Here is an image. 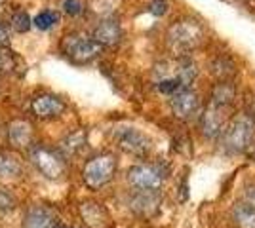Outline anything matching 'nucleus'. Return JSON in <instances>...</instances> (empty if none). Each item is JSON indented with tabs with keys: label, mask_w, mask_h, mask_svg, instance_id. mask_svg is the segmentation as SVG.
<instances>
[{
	"label": "nucleus",
	"mask_w": 255,
	"mask_h": 228,
	"mask_svg": "<svg viewBox=\"0 0 255 228\" xmlns=\"http://www.w3.org/2000/svg\"><path fill=\"white\" fill-rule=\"evenodd\" d=\"M154 76L158 91L171 97L173 93L189 87V84L196 78V65L187 57H181L175 61H164L156 67Z\"/></svg>",
	"instance_id": "nucleus-1"
},
{
	"label": "nucleus",
	"mask_w": 255,
	"mask_h": 228,
	"mask_svg": "<svg viewBox=\"0 0 255 228\" xmlns=\"http://www.w3.org/2000/svg\"><path fill=\"white\" fill-rule=\"evenodd\" d=\"M255 124L250 116H240L233 120L223 130V149L231 154H240L250 149L254 143Z\"/></svg>",
	"instance_id": "nucleus-2"
},
{
	"label": "nucleus",
	"mask_w": 255,
	"mask_h": 228,
	"mask_svg": "<svg viewBox=\"0 0 255 228\" xmlns=\"http://www.w3.org/2000/svg\"><path fill=\"white\" fill-rule=\"evenodd\" d=\"M117 173V158L113 154H97L84 165V183L92 190H99L105 186Z\"/></svg>",
	"instance_id": "nucleus-3"
},
{
	"label": "nucleus",
	"mask_w": 255,
	"mask_h": 228,
	"mask_svg": "<svg viewBox=\"0 0 255 228\" xmlns=\"http://www.w3.org/2000/svg\"><path fill=\"white\" fill-rule=\"evenodd\" d=\"M204 36L202 27L192 19H183V21H177L168 33V42H170V48H173L175 52H189L194 46H198L200 40Z\"/></svg>",
	"instance_id": "nucleus-4"
},
{
	"label": "nucleus",
	"mask_w": 255,
	"mask_h": 228,
	"mask_svg": "<svg viewBox=\"0 0 255 228\" xmlns=\"http://www.w3.org/2000/svg\"><path fill=\"white\" fill-rule=\"evenodd\" d=\"M31 162L46 179L57 181L65 175L63 156L52 149H46L42 145H34L31 149Z\"/></svg>",
	"instance_id": "nucleus-5"
},
{
	"label": "nucleus",
	"mask_w": 255,
	"mask_h": 228,
	"mask_svg": "<svg viewBox=\"0 0 255 228\" xmlns=\"http://www.w3.org/2000/svg\"><path fill=\"white\" fill-rule=\"evenodd\" d=\"M166 171L158 163H139L133 165L128 173V181L135 190H158Z\"/></svg>",
	"instance_id": "nucleus-6"
},
{
	"label": "nucleus",
	"mask_w": 255,
	"mask_h": 228,
	"mask_svg": "<svg viewBox=\"0 0 255 228\" xmlns=\"http://www.w3.org/2000/svg\"><path fill=\"white\" fill-rule=\"evenodd\" d=\"M63 52L76 63H88L101 54V46L84 34H71L63 42Z\"/></svg>",
	"instance_id": "nucleus-7"
},
{
	"label": "nucleus",
	"mask_w": 255,
	"mask_h": 228,
	"mask_svg": "<svg viewBox=\"0 0 255 228\" xmlns=\"http://www.w3.org/2000/svg\"><path fill=\"white\" fill-rule=\"evenodd\" d=\"M115 139H117L118 147L122 151L135 154V156H143L150 149L149 137L139 130H135V128H120V130L115 131Z\"/></svg>",
	"instance_id": "nucleus-8"
},
{
	"label": "nucleus",
	"mask_w": 255,
	"mask_h": 228,
	"mask_svg": "<svg viewBox=\"0 0 255 228\" xmlns=\"http://www.w3.org/2000/svg\"><path fill=\"white\" fill-rule=\"evenodd\" d=\"M200 107L198 95L192 91L191 87H185L177 93L171 95V109L179 118H191L196 114V110Z\"/></svg>",
	"instance_id": "nucleus-9"
},
{
	"label": "nucleus",
	"mask_w": 255,
	"mask_h": 228,
	"mask_svg": "<svg viewBox=\"0 0 255 228\" xmlns=\"http://www.w3.org/2000/svg\"><path fill=\"white\" fill-rule=\"evenodd\" d=\"M229 105H221L217 101H212L210 107L206 110V114L202 116V131L208 137H217L219 133H223L225 126V109Z\"/></svg>",
	"instance_id": "nucleus-10"
},
{
	"label": "nucleus",
	"mask_w": 255,
	"mask_h": 228,
	"mask_svg": "<svg viewBox=\"0 0 255 228\" xmlns=\"http://www.w3.org/2000/svg\"><path fill=\"white\" fill-rule=\"evenodd\" d=\"M31 110L34 116L38 118H57L59 114H63L65 103L57 95L46 93V95H38L31 103Z\"/></svg>",
	"instance_id": "nucleus-11"
},
{
	"label": "nucleus",
	"mask_w": 255,
	"mask_h": 228,
	"mask_svg": "<svg viewBox=\"0 0 255 228\" xmlns=\"http://www.w3.org/2000/svg\"><path fill=\"white\" fill-rule=\"evenodd\" d=\"M23 228H57V215L50 207L34 206L27 211Z\"/></svg>",
	"instance_id": "nucleus-12"
},
{
	"label": "nucleus",
	"mask_w": 255,
	"mask_h": 228,
	"mask_svg": "<svg viewBox=\"0 0 255 228\" xmlns=\"http://www.w3.org/2000/svg\"><path fill=\"white\" fill-rule=\"evenodd\" d=\"M92 38L101 48L103 46H115L122 38V27H120V23L117 19H103V21H99L96 25Z\"/></svg>",
	"instance_id": "nucleus-13"
},
{
	"label": "nucleus",
	"mask_w": 255,
	"mask_h": 228,
	"mask_svg": "<svg viewBox=\"0 0 255 228\" xmlns=\"http://www.w3.org/2000/svg\"><path fill=\"white\" fill-rule=\"evenodd\" d=\"M158 202V190H137V194L131 198V207L139 215H150Z\"/></svg>",
	"instance_id": "nucleus-14"
},
{
	"label": "nucleus",
	"mask_w": 255,
	"mask_h": 228,
	"mask_svg": "<svg viewBox=\"0 0 255 228\" xmlns=\"http://www.w3.org/2000/svg\"><path fill=\"white\" fill-rule=\"evenodd\" d=\"M31 135H32V128L29 122L25 120H15L8 126V141L21 149V147H27L31 143Z\"/></svg>",
	"instance_id": "nucleus-15"
},
{
	"label": "nucleus",
	"mask_w": 255,
	"mask_h": 228,
	"mask_svg": "<svg viewBox=\"0 0 255 228\" xmlns=\"http://www.w3.org/2000/svg\"><path fill=\"white\" fill-rule=\"evenodd\" d=\"M84 145H86V131L78 130V131L69 133L63 141H61V151H63L67 156H73V154H76L80 149H84Z\"/></svg>",
	"instance_id": "nucleus-16"
},
{
	"label": "nucleus",
	"mask_w": 255,
	"mask_h": 228,
	"mask_svg": "<svg viewBox=\"0 0 255 228\" xmlns=\"http://www.w3.org/2000/svg\"><path fill=\"white\" fill-rule=\"evenodd\" d=\"M234 221L242 228H255V207L250 204H238L233 211Z\"/></svg>",
	"instance_id": "nucleus-17"
},
{
	"label": "nucleus",
	"mask_w": 255,
	"mask_h": 228,
	"mask_svg": "<svg viewBox=\"0 0 255 228\" xmlns=\"http://www.w3.org/2000/svg\"><path fill=\"white\" fill-rule=\"evenodd\" d=\"M0 175L2 177H17L21 175V163L15 156L8 152H0Z\"/></svg>",
	"instance_id": "nucleus-18"
},
{
	"label": "nucleus",
	"mask_w": 255,
	"mask_h": 228,
	"mask_svg": "<svg viewBox=\"0 0 255 228\" xmlns=\"http://www.w3.org/2000/svg\"><path fill=\"white\" fill-rule=\"evenodd\" d=\"M57 13L52 10H46V11H40L34 19H32V25L36 27V29H40V31H48V29H52L53 25L57 23Z\"/></svg>",
	"instance_id": "nucleus-19"
},
{
	"label": "nucleus",
	"mask_w": 255,
	"mask_h": 228,
	"mask_svg": "<svg viewBox=\"0 0 255 228\" xmlns=\"http://www.w3.org/2000/svg\"><path fill=\"white\" fill-rule=\"evenodd\" d=\"M11 27H13L15 33H27V31H31L32 21H31V17H29V13H25V11H15L13 17H11Z\"/></svg>",
	"instance_id": "nucleus-20"
},
{
	"label": "nucleus",
	"mask_w": 255,
	"mask_h": 228,
	"mask_svg": "<svg viewBox=\"0 0 255 228\" xmlns=\"http://www.w3.org/2000/svg\"><path fill=\"white\" fill-rule=\"evenodd\" d=\"M15 207V198L8 188H0V213H8Z\"/></svg>",
	"instance_id": "nucleus-21"
},
{
	"label": "nucleus",
	"mask_w": 255,
	"mask_h": 228,
	"mask_svg": "<svg viewBox=\"0 0 255 228\" xmlns=\"http://www.w3.org/2000/svg\"><path fill=\"white\" fill-rule=\"evenodd\" d=\"M63 11L69 15H80L84 11V6L80 0H63Z\"/></svg>",
	"instance_id": "nucleus-22"
},
{
	"label": "nucleus",
	"mask_w": 255,
	"mask_h": 228,
	"mask_svg": "<svg viewBox=\"0 0 255 228\" xmlns=\"http://www.w3.org/2000/svg\"><path fill=\"white\" fill-rule=\"evenodd\" d=\"M166 10H168L166 0H152V2L149 4V11L150 13H154V15H162Z\"/></svg>",
	"instance_id": "nucleus-23"
},
{
	"label": "nucleus",
	"mask_w": 255,
	"mask_h": 228,
	"mask_svg": "<svg viewBox=\"0 0 255 228\" xmlns=\"http://www.w3.org/2000/svg\"><path fill=\"white\" fill-rule=\"evenodd\" d=\"M8 42H10V29L4 23H0V48L8 46Z\"/></svg>",
	"instance_id": "nucleus-24"
},
{
	"label": "nucleus",
	"mask_w": 255,
	"mask_h": 228,
	"mask_svg": "<svg viewBox=\"0 0 255 228\" xmlns=\"http://www.w3.org/2000/svg\"><path fill=\"white\" fill-rule=\"evenodd\" d=\"M244 198H246V204H250L252 207H255V185L246 186Z\"/></svg>",
	"instance_id": "nucleus-25"
},
{
	"label": "nucleus",
	"mask_w": 255,
	"mask_h": 228,
	"mask_svg": "<svg viewBox=\"0 0 255 228\" xmlns=\"http://www.w3.org/2000/svg\"><path fill=\"white\" fill-rule=\"evenodd\" d=\"M8 65H10V54L4 48H0V69H4Z\"/></svg>",
	"instance_id": "nucleus-26"
},
{
	"label": "nucleus",
	"mask_w": 255,
	"mask_h": 228,
	"mask_svg": "<svg viewBox=\"0 0 255 228\" xmlns=\"http://www.w3.org/2000/svg\"><path fill=\"white\" fill-rule=\"evenodd\" d=\"M0 2H2V0H0Z\"/></svg>",
	"instance_id": "nucleus-27"
}]
</instances>
